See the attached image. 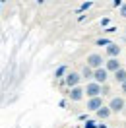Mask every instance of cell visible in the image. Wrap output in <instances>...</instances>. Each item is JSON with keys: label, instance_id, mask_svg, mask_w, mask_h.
<instances>
[{"label": "cell", "instance_id": "obj_7", "mask_svg": "<svg viewBox=\"0 0 126 128\" xmlns=\"http://www.w3.org/2000/svg\"><path fill=\"white\" fill-rule=\"evenodd\" d=\"M84 88L82 86H78V88H72L70 91H68V99H70L72 103H78V101H82L84 99Z\"/></svg>", "mask_w": 126, "mask_h": 128}, {"label": "cell", "instance_id": "obj_9", "mask_svg": "<svg viewBox=\"0 0 126 128\" xmlns=\"http://www.w3.org/2000/svg\"><path fill=\"white\" fill-rule=\"evenodd\" d=\"M103 107V97H91V99H87V111H97V109H101Z\"/></svg>", "mask_w": 126, "mask_h": 128}, {"label": "cell", "instance_id": "obj_8", "mask_svg": "<svg viewBox=\"0 0 126 128\" xmlns=\"http://www.w3.org/2000/svg\"><path fill=\"white\" fill-rule=\"evenodd\" d=\"M120 52H122V47H120L118 43H112V41H110L109 45H107V56H109V58H118Z\"/></svg>", "mask_w": 126, "mask_h": 128}, {"label": "cell", "instance_id": "obj_14", "mask_svg": "<svg viewBox=\"0 0 126 128\" xmlns=\"http://www.w3.org/2000/svg\"><path fill=\"white\" fill-rule=\"evenodd\" d=\"M109 43H110V41L107 39V37H101V39H97V41H95V45H97V47H107Z\"/></svg>", "mask_w": 126, "mask_h": 128}, {"label": "cell", "instance_id": "obj_15", "mask_svg": "<svg viewBox=\"0 0 126 128\" xmlns=\"http://www.w3.org/2000/svg\"><path fill=\"white\" fill-rule=\"evenodd\" d=\"M66 72H68V70H66V66H60V68L54 72V78H62V76H66Z\"/></svg>", "mask_w": 126, "mask_h": 128}, {"label": "cell", "instance_id": "obj_1", "mask_svg": "<svg viewBox=\"0 0 126 128\" xmlns=\"http://www.w3.org/2000/svg\"><path fill=\"white\" fill-rule=\"evenodd\" d=\"M109 111L110 114H118V112H122V109L126 107V101H124V97H110V101H109Z\"/></svg>", "mask_w": 126, "mask_h": 128}, {"label": "cell", "instance_id": "obj_4", "mask_svg": "<svg viewBox=\"0 0 126 128\" xmlns=\"http://www.w3.org/2000/svg\"><path fill=\"white\" fill-rule=\"evenodd\" d=\"M99 93H101V86L95 82H87V86L84 88V95H87V99H91V97H101Z\"/></svg>", "mask_w": 126, "mask_h": 128}, {"label": "cell", "instance_id": "obj_19", "mask_svg": "<svg viewBox=\"0 0 126 128\" xmlns=\"http://www.w3.org/2000/svg\"><path fill=\"white\" fill-rule=\"evenodd\" d=\"M109 24H110V20H109V18H103V20H101V27H107Z\"/></svg>", "mask_w": 126, "mask_h": 128}, {"label": "cell", "instance_id": "obj_3", "mask_svg": "<svg viewBox=\"0 0 126 128\" xmlns=\"http://www.w3.org/2000/svg\"><path fill=\"white\" fill-rule=\"evenodd\" d=\"M80 82H82V76H80V72H66V76H64V82H62V86H66V88H78L80 86Z\"/></svg>", "mask_w": 126, "mask_h": 128}, {"label": "cell", "instance_id": "obj_25", "mask_svg": "<svg viewBox=\"0 0 126 128\" xmlns=\"http://www.w3.org/2000/svg\"><path fill=\"white\" fill-rule=\"evenodd\" d=\"M122 128H126V120H124V122H122Z\"/></svg>", "mask_w": 126, "mask_h": 128}, {"label": "cell", "instance_id": "obj_21", "mask_svg": "<svg viewBox=\"0 0 126 128\" xmlns=\"http://www.w3.org/2000/svg\"><path fill=\"white\" fill-rule=\"evenodd\" d=\"M112 6H114V8H120V6H122V2H120V0H114V2H112Z\"/></svg>", "mask_w": 126, "mask_h": 128}, {"label": "cell", "instance_id": "obj_20", "mask_svg": "<svg viewBox=\"0 0 126 128\" xmlns=\"http://www.w3.org/2000/svg\"><path fill=\"white\" fill-rule=\"evenodd\" d=\"M114 31H116V27H114V25H110V27L105 29V33H114Z\"/></svg>", "mask_w": 126, "mask_h": 128}, {"label": "cell", "instance_id": "obj_24", "mask_svg": "<svg viewBox=\"0 0 126 128\" xmlns=\"http://www.w3.org/2000/svg\"><path fill=\"white\" fill-rule=\"evenodd\" d=\"M122 114H124V116H126V107H124V109H122Z\"/></svg>", "mask_w": 126, "mask_h": 128}, {"label": "cell", "instance_id": "obj_16", "mask_svg": "<svg viewBox=\"0 0 126 128\" xmlns=\"http://www.w3.org/2000/svg\"><path fill=\"white\" fill-rule=\"evenodd\" d=\"M91 6H93V2H84V4L78 8V12H86V10H89Z\"/></svg>", "mask_w": 126, "mask_h": 128}, {"label": "cell", "instance_id": "obj_6", "mask_svg": "<svg viewBox=\"0 0 126 128\" xmlns=\"http://www.w3.org/2000/svg\"><path fill=\"white\" fill-rule=\"evenodd\" d=\"M103 68H105L109 74H114L116 70H120V68H122V64H120V60H118V58H107V60H105V64H103Z\"/></svg>", "mask_w": 126, "mask_h": 128}, {"label": "cell", "instance_id": "obj_23", "mask_svg": "<svg viewBox=\"0 0 126 128\" xmlns=\"http://www.w3.org/2000/svg\"><path fill=\"white\" fill-rule=\"evenodd\" d=\"M97 128H109L107 124H97Z\"/></svg>", "mask_w": 126, "mask_h": 128}, {"label": "cell", "instance_id": "obj_2", "mask_svg": "<svg viewBox=\"0 0 126 128\" xmlns=\"http://www.w3.org/2000/svg\"><path fill=\"white\" fill-rule=\"evenodd\" d=\"M103 64H105V60H103V56L99 54V52H91V54H87V58H86V66L91 68V70L103 68Z\"/></svg>", "mask_w": 126, "mask_h": 128}, {"label": "cell", "instance_id": "obj_12", "mask_svg": "<svg viewBox=\"0 0 126 128\" xmlns=\"http://www.w3.org/2000/svg\"><path fill=\"white\" fill-rule=\"evenodd\" d=\"M80 76H82V80L91 82V80H93V70H91V68H87V66H84V68H82V72H80Z\"/></svg>", "mask_w": 126, "mask_h": 128}, {"label": "cell", "instance_id": "obj_18", "mask_svg": "<svg viewBox=\"0 0 126 128\" xmlns=\"http://www.w3.org/2000/svg\"><path fill=\"white\" fill-rule=\"evenodd\" d=\"M120 18L126 20V2H122V6H120Z\"/></svg>", "mask_w": 126, "mask_h": 128}, {"label": "cell", "instance_id": "obj_5", "mask_svg": "<svg viewBox=\"0 0 126 128\" xmlns=\"http://www.w3.org/2000/svg\"><path fill=\"white\" fill-rule=\"evenodd\" d=\"M95 84H99V86H103V84H107L109 82V72L105 70V68H97V70H93V80Z\"/></svg>", "mask_w": 126, "mask_h": 128}, {"label": "cell", "instance_id": "obj_13", "mask_svg": "<svg viewBox=\"0 0 126 128\" xmlns=\"http://www.w3.org/2000/svg\"><path fill=\"white\" fill-rule=\"evenodd\" d=\"M101 97H107V95H110V86L109 84H103L101 86V93H99Z\"/></svg>", "mask_w": 126, "mask_h": 128}, {"label": "cell", "instance_id": "obj_22", "mask_svg": "<svg viewBox=\"0 0 126 128\" xmlns=\"http://www.w3.org/2000/svg\"><path fill=\"white\" fill-rule=\"evenodd\" d=\"M120 88H122V93L126 95V82H124V84H120Z\"/></svg>", "mask_w": 126, "mask_h": 128}, {"label": "cell", "instance_id": "obj_17", "mask_svg": "<svg viewBox=\"0 0 126 128\" xmlns=\"http://www.w3.org/2000/svg\"><path fill=\"white\" fill-rule=\"evenodd\" d=\"M84 128H97V124H95V120H87L84 124Z\"/></svg>", "mask_w": 126, "mask_h": 128}, {"label": "cell", "instance_id": "obj_10", "mask_svg": "<svg viewBox=\"0 0 126 128\" xmlns=\"http://www.w3.org/2000/svg\"><path fill=\"white\" fill-rule=\"evenodd\" d=\"M95 114H97V118H99V120H107L110 116V111H109V107H107V105H103L101 109H97V111H95Z\"/></svg>", "mask_w": 126, "mask_h": 128}, {"label": "cell", "instance_id": "obj_11", "mask_svg": "<svg viewBox=\"0 0 126 128\" xmlns=\"http://www.w3.org/2000/svg\"><path fill=\"white\" fill-rule=\"evenodd\" d=\"M112 78H114V82H116V84H124V82H126V68L116 70V72L112 74Z\"/></svg>", "mask_w": 126, "mask_h": 128}]
</instances>
